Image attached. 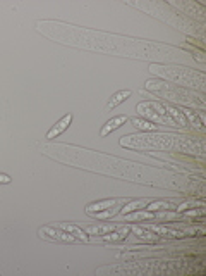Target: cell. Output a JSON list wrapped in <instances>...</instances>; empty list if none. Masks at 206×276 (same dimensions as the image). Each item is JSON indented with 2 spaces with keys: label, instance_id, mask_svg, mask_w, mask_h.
<instances>
[{
  "label": "cell",
  "instance_id": "6da1fadb",
  "mask_svg": "<svg viewBox=\"0 0 206 276\" xmlns=\"http://www.w3.org/2000/svg\"><path fill=\"white\" fill-rule=\"evenodd\" d=\"M71 123H72V114L69 112V114H65L62 119H59V121L53 125V128L47 133V140H53V138H57L59 135H62V133L71 126Z\"/></svg>",
  "mask_w": 206,
  "mask_h": 276
},
{
  "label": "cell",
  "instance_id": "7a4b0ae2",
  "mask_svg": "<svg viewBox=\"0 0 206 276\" xmlns=\"http://www.w3.org/2000/svg\"><path fill=\"white\" fill-rule=\"evenodd\" d=\"M126 121H127V117H126V116H117V117H113V119H110V121H107V123H105V126L101 128L100 136H107V135H110V133L115 131L117 128H120V126H122Z\"/></svg>",
  "mask_w": 206,
  "mask_h": 276
},
{
  "label": "cell",
  "instance_id": "3957f363",
  "mask_svg": "<svg viewBox=\"0 0 206 276\" xmlns=\"http://www.w3.org/2000/svg\"><path fill=\"white\" fill-rule=\"evenodd\" d=\"M120 202H126V201H122V199H110V201L96 202V204H91V205H88V207H86V212H88V214H93V212L107 211V209H109V207H112V205L120 204Z\"/></svg>",
  "mask_w": 206,
  "mask_h": 276
},
{
  "label": "cell",
  "instance_id": "277c9868",
  "mask_svg": "<svg viewBox=\"0 0 206 276\" xmlns=\"http://www.w3.org/2000/svg\"><path fill=\"white\" fill-rule=\"evenodd\" d=\"M131 97V92L129 90H120V92H117L113 97H110V100H109V104H107V107H105V110H112L113 107H117L119 104H122L124 100H127V98Z\"/></svg>",
  "mask_w": 206,
  "mask_h": 276
},
{
  "label": "cell",
  "instance_id": "5b68a950",
  "mask_svg": "<svg viewBox=\"0 0 206 276\" xmlns=\"http://www.w3.org/2000/svg\"><path fill=\"white\" fill-rule=\"evenodd\" d=\"M57 228H62V230H67L69 233H72V235H74V239H78L79 242H84V243H88V242H90V239H88L86 235L82 233V231L79 230L78 226H71V224H57Z\"/></svg>",
  "mask_w": 206,
  "mask_h": 276
},
{
  "label": "cell",
  "instance_id": "8992f818",
  "mask_svg": "<svg viewBox=\"0 0 206 276\" xmlns=\"http://www.w3.org/2000/svg\"><path fill=\"white\" fill-rule=\"evenodd\" d=\"M132 125H134L136 128H139V129H157V125H151V123L143 121V119H138V117H134V119H132Z\"/></svg>",
  "mask_w": 206,
  "mask_h": 276
},
{
  "label": "cell",
  "instance_id": "52a82bcc",
  "mask_svg": "<svg viewBox=\"0 0 206 276\" xmlns=\"http://www.w3.org/2000/svg\"><path fill=\"white\" fill-rule=\"evenodd\" d=\"M148 204H150V201H139V202H132V204H129L127 207L124 209V214H127L129 211H134V209L143 207V205H148Z\"/></svg>",
  "mask_w": 206,
  "mask_h": 276
},
{
  "label": "cell",
  "instance_id": "ba28073f",
  "mask_svg": "<svg viewBox=\"0 0 206 276\" xmlns=\"http://www.w3.org/2000/svg\"><path fill=\"white\" fill-rule=\"evenodd\" d=\"M12 180H11V176L9 174H4V173H0V185H9Z\"/></svg>",
  "mask_w": 206,
  "mask_h": 276
}]
</instances>
